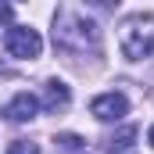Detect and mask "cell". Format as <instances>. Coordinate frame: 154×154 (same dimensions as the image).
Here are the masks:
<instances>
[{
  "instance_id": "6da1fadb",
  "label": "cell",
  "mask_w": 154,
  "mask_h": 154,
  "mask_svg": "<svg viewBox=\"0 0 154 154\" xmlns=\"http://www.w3.org/2000/svg\"><path fill=\"white\" fill-rule=\"evenodd\" d=\"M54 47L68 50V54H86L100 47V29L93 18H86L75 7H61L54 14Z\"/></svg>"
},
{
  "instance_id": "7a4b0ae2",
  "label": "cell",
  "mask_w": 154,
  "mask_h": 154,
  "mask_svg": "<svg viewBox=\"0 0 154 154\" xmlns=\"http://www.w3.org/2000/svg\"><path fill=\"white\" fill-rule=\"evenodd\" d=\"M118 47L129 61H143L154 54V18L151 14H133L122 22V32H118Z\"/></svg>"
},
{
  "instance_id": "3957f363",
  "label": "cell",
  "mask_w": 154,
  "mask_h": 154,
  "mask_svg": "<svg viewBox=\"0 0 154 154\" xmlns=\"http://www.w3.org/2000/svg\"><path fill=\"white\" fill-rule=\"evenodd\" d=\"M4 50H7L11 57L32 61V57H39V50H43V39H39V32L29 29V25H11V29L4 32Z\"/></svg>"
},
{
  "instance_id": "277c9868",
  "label": "cell",
  "mask_w": 154,
  "mask_h": 154,
  "mask_svg": "<svg viewBox=\"0 0 154 154\" xmlns=\"http://www.w3.org/2000/svg\"><path fill=\"white\" fill-rule=\"evenodd\" d=\"M125 111H129L125 93H100V97L90 100V115L97 118V122H118Z\"/></svg>"
},
{
  "instance_id": "5b68a950",
  "label": "cell",
  "mask_w": 154,
  "mask_h": 154,
  "mask_svg": "<svg viewBox=\"0 0 154 154\" xmlns=\"http://www.w3.org/2000/svg\"><path fill=\"white\" fill-rule=\"evenodd\" d=\"M39 111V100L32 93H14L7 104H4V118L7 122H14V125H22V122H32Z\"/></svg>"
},
{
  "instance_id": "8992f818",
  "label": "cell",
  "mask_w": 154,
  "mask_h": 154,
  "mask_svg": "<svg viewBox=\"0 0 154 154\" xmlns=\"http://www.w3.org/2000/svg\"><path fill=\"white\" fill-rule=\"evenodd\" d=\"M68 86L61 82V79H47L43 82V108L47 111H61V108H68Z\"/></svg>"
},
{
  "instance_id": "52a82bcc",
  "label": "cell",
  "mask_w": 154,
  "mask_h": 154,
  "mask_svg": "<svg viewBox=\"0 0 154 154\" xmlns=\"http://www.w3.org/2000/svg\"><path fill=\"white\" fill-rule=\"evenodd\" d=\"M104 151L108 154H133L136 151V125H125V129L111 133V136L104 140Z\"/></svg>"
},
{
  "instance_id": "ba28073f",
  "label": "cell",
  "mask_w": 154,
  "mask_h": 154,
  "mask_svg": "<svg viewBox=\"0 0 154 154\" xmlns=\"http://www.w3.org/2000/svg\"><path fill=\"white\" fill-rule=\"evenodd\" d=\"M54 143H57V147H61L65 154H79V151H82V143H86V140H82V136H75V133H61V136H57Z\"/></svg>"
},
{
  "instance_id": "9c48e42d",
  "label": "cell",
  "mask_w": 154,
  "mask_h": 154,
  "mask_svg": "<svg viewBox=\"0 0 154 154\" xmlns=\"http://www.w3.org/2000/svg\"><path fill=\"white\" fill-rule=\"evenodd\" d=\"M7 154H39V147L32 140H14V143L7 147Z\"/></svg>"
},
{
  "instance_id": "30bf717a",
  "label": "cell",
  "mask_w": 154,
  "mask_h": 154,
  "mask_svg": "<svg viewBox=\"0 0 154 154\" xmlns=\"http://www.w3.org/2000/svg\"><path fill=\"white\" fill-rule=\"evenodd\" d=\"M7 18H11V7H7V4H0V22H7Z\"/></svg>"
},
{
  "instance_id": "8fae6325",
  "label": "cell",
  "mask_w": 154,
  "mask_h": 154,
  "mask_svg": "<svg viewBox=\"0 0 154 154\" xmlns=\"http://www.w3.org/2000/svg\"><path fill=\"white\" fill-rule=\"evenodd\" d=\"M147 143H151V147H154V125H151V133H147Z\"/></svg>"
}]
</instances>
